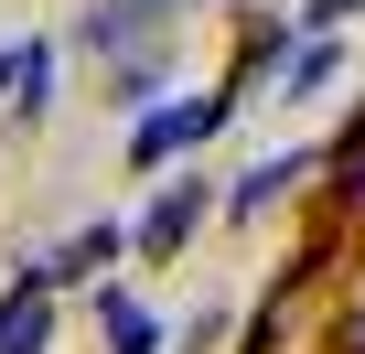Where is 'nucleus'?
<instances>
[{"mask_svg": "<svg viewBox=\"0 0 365 354\" xmlns=\"http://www.w3.org/2000/svg\"><path fill=\"white\" fill-rule=\"evenodd\" d=\"M226 129V97H182V108H161V118H140V140H129V161L150 172V161H172V150H194V140H215Z\"/></svg>", "mask_w": 365, "mask_h": 354, "instance_id": "obj_1", "label": "nucleus"}, {"mask_svg": "<svg viewBox=\"0 0 365 354\" xmlns=\"http://www.w3.org/2000/svg\"><path fill=\"white\" fill-rule=\"evenodd\" d=\"M54 343V311H43V258H33V279L0 301V354H43Z\"/></svg>", "mask_w": 365, "mask_h": 354, "instance_id": "obj_2", "label": "nucleus"}, {"mask_svg": "<svg viewBox=\"0 0 365 354\" xmlns=\"http://www.w3.org/2000/svg\"><path fill=\"white\" fill-rule=\"evenodd\" d=\"M194 215H205V183H172V194L140 215V258H172L182 236H194Z\"/></svg>", "mask_w": 365, "mask_h": 354, "instance_id": "obj_3", "label": "nucleus"}, {"mask_svg": "<svg viewBox=\"0 0 365 354\" xmlns=\"http://www.w3.org/2000/svg\"><path fill=\"white\" fill-rule=\"evenodd\" d=\"M43 86H54V54L43 43H11V54H0V108H43Z\"/></svg>", "mask_w": 365, "mask_h": 354, "instance_id": "obj_4", "label": "nucleus"}, {"mask_svg": "<svg viewBox=\"0 0 365 354\" xmlns=\"http://www.w3.org/2000/svg\"><path fill=\"white\" fill-rule=\"evenodd\" d=\"M118 247H129V226H108V215H97V226L65 247V258H43V290H54V279H86V269H108Z\"/></svg>", "mask_w": 365, "mask_h": 354, "instance_id": "obj_5", "label": "nucleus"}, {"mask_svg": "<svg viewBox=\"0 0 365 354\" xmlns=\"http://www.w3.org/2000/svg\"><path fill=\"white\" fill-rule=\"evenodd\" d=\"M290 183H312V161H301V150H290V161H258L247 183H237V215H269V204H279Z\"/></svg>", "mask_w": 365, "mask_h": 354, "instance_id": "obj_6", "label": "nucleus"}, {"mask_svg": "<svg viewBox=\"0 0 365 354\" xmlns=\"http://www.w3.org/2000/svg\"><path fill=\"white\" fill-rule=\"evenodd\" d=\"M97 322H108V354H150V343H161V322H150L140 301H118V290L97 301Z\"/></svg>", "mask_w": 365, "mask_h": 354, "instance_id": "obj_7", "label": "nucleus"}, {"mask_svg": "<svg viewBox=\"0 0 365 354\" xmlns=\"http://www.w3.org/2000/svg\"><path fill=\"white\" fill-rule=\"evenodd\" d=\"M161 11H172V0H97V11H86V43L118 54V33H140V22H161Z\"/></svg>", "mask_w": 365, "mask_h": 354, "instance_id": "obj_8", "label": "nucleus"}, {"mask_svg": "<svg viewBox=\"0 0 365 354\" xmlns=\"http://www.w3.org/2000/svg\"><path fill=\"white\" fill-rule=\"evenodd\" d=\"M322 76H333V43H301V54H290V97H301V86H322Z\"/></svg>", "mask_w": 365, "mask_h": 354, "instance_id": "obj_9", "label": "nucleus"}, {"mask_svg": "<svg viewBox=\"0 0 365 354\" xmlns=\"http://www.w3.org/2000/svg\"><path fill=\"white\" fill-rule=\"evenodd\" d=\"M344 11H354V0H312V11H301V22H312V43H322V33L344 22Z\"/></svg>", "mask_w": 365, "mask_h": 354, "instance_id": "obj_10", "label": "nucleus"}, {"mask_svg": "<svg viewBox=\"0 0 365 354\" xmlns=\"http://www.w3.org/2000/svg\"><path fill=\"white\" fill-rule=\"evenodd\" d=\"M344 194H365V129L344 140Z\"/></svg>", "mask_w": 365, "mask_h": 354, "instance_id": "obj_11", "label": "nucleus"}]
</instances>
